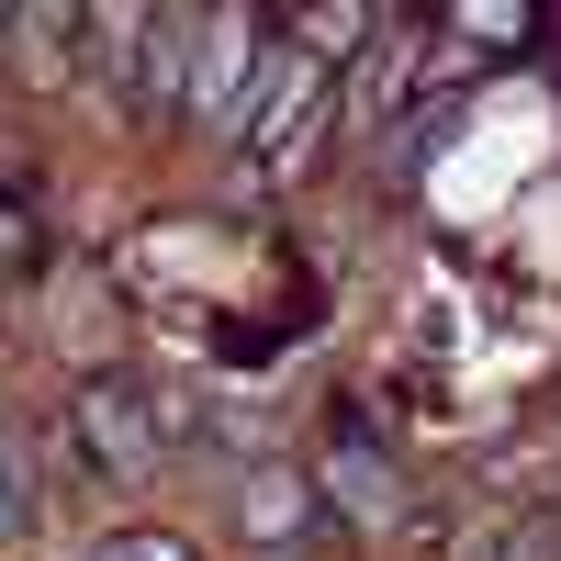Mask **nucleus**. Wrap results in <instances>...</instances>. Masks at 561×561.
<instances>
[{
  "instance_id": "f03ea898",
  "label": "nucleus",
  "mask_w": 561,
  "mask_h": 561,
  "mask_svg": "<svg viewBox=\"0 0 561 561\" xmlns=\"http://www.w3.org/2000/svg\"><path fill=\"white\" fill-rule=\"evenodd\" d=\"M102 34H113V57H90V68H124V113H135V124L192 113L203 12H102Z\"/></svg>"
},
{
  "instance_id": "7ed1b4c3",
  "label": "nucleus",
  "mask_w": 561,
  "mask_h": 561,
  "mask_svg": "<svg viewBox=\"0 0 561 561\" xmlns=\"http://www.w3.org/2000/svg\"><path fill=\"white\" fill-rule=\"evenodd\" d=\"M270 23L259 12H203V57H192V113L180 124H203V135H248L259 113V90H270Z\"/></svg>"
},
{
  "instance_id": "423d86ee",
  "label": "nucleus",
  "mask_w": 561,
  "mask_h": 561,
  "mask_svg": "<svg viewBox=\"0 0 561 561\" xmlns=\"http://www.w3.org/2000/svg\"><path fill=\"white\" fill-rule=\"evenodd\" d=\"M45 259V237H34V214L23 203H0V270H34Z\"/></svg>"
},
{
  "instance_id": "39448f33",
  "label": "nucleus",
  "mask_w": 561,
  "mask_h": 561,
  "mask_svg": "<svg viewBox=\"0 0 561 561\" xmlns=\"http://www.w3.org/2000/svg\"><path fill=\"white\" fill-rule=\"evenodd\" d=\"M404 34H415V23H382V45H359V68H348V90H337V124H348V135L382 124L393 90H404V68L427 57V45H404Z\"/></svg>"
},
{
  "instance_id": "f257e3e1",
  "label": "nucleus",
  "mask_w": 561,
  "mask_h": 561,
  "mask_svg": "<svg viewBox=\"0 0 561 561\" xmlns=\"http://www.w3.org/2000/svg\"><path fill=\"white\" fill-rule=\"evenodd\" d=\"M169 393L158 382H135V370H102V382H79V404H68V438H79V460L102 483H147L158 472V449H169Z\"/></svg>"
},
{
  "instance_id": "20e7f679",
  "label": "nucleus",
  "mask_w": 561,
  "mask_h": 561,
  "mask_svg": "<svg viewBox=\"0 0 561 561\" xmlns=\"http://www.w3.org/2000/svg\"><path fill=\"white\" fill-rule=\"evenodd\" d=\"M314 135H325V57H280L237 147H248V158H259L270 180H293V169L314 158Z\"/></svg>"
},
{
  "instance_id": "6e6552de",
  "label": "nucleus",
  "mask_w": 561,
  "mask_h": 561,
  "mask_svg": "<svg viewBox=\"0 0 561 561\" xmlns=\"http://www.w3.org/2000/svg\"><path fill=\"white\" fill-rule=\"evenodd\" d=\"M0 34H12V12H0Z\"/></svg>"
},
{
  "instance_id": "0eeeda50",
  "label": "nucleus",
  "mask_w": 561,
  "mask_h": 561,
  "mask_svg": "<svg viewBox=\"0 0 561 561\" xmlns=\"http://www.w3.org/2000/svg\"><path fill=\"white\" fill-rule=\"evenodd\" d=\"M23 517H34V505H23V449H12V438H0V539H12Z\"/></svg>"
}]
</instances>
